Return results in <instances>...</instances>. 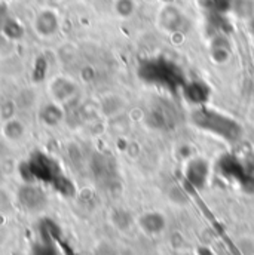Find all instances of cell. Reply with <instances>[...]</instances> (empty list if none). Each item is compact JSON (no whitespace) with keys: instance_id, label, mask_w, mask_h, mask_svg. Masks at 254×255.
Listing matches in <instances>:
<instances>
[{"instance_id":"cell-1","label":"cell","mask_w":254,"mask_h":255,"mask_svg":"<svg viewBox=\"0 0 254 255\" xmlns=\"http://www.w3.org/2000/svg\"><path fill=\"white\" fill-rule=\"evenodd\" d=\"M140 77L150 85L161 86L168 91H179L186 83L182 68L170 60L155 58L140 65Z\"/></svg>"},{"instance_id":"cell-2","label":"cell","mask_w":254,"mask_h":255,"mask_svg":"<svg viewBox=\"0 0 254 255\" xmlns=\"http://www.w3.org/2000/svg\"><path fill=\"white\" fill-rule=\"evenodd\" d=\"M192 122L199 129L207 130L216 136H220L222 139L229 142L240 139L243 135V128L237 121L220 112L211 110L205 106L198 107V110L193 112Z\"/></svg>"},{"instance_id":"cell-3","label":"cell","mask_w":254,"mask_h":255,"mask_svg":"<svg viewBox=\"0 0 254 255\" xmlns=\"http://www.w3.org/2000/svg\"><path fill=\"white\" fill-rule=\"evenodd\" d=\"M33 28L37 33V36L43 39H51L60 30V18L54 10L45 9L36 15L33 21Z\"/></svg>"},{"instance_id":"cell-4","label":"cell","mask_w":254,"mask_h":255,"mask_svg":"<svg viewBox=\"0 0 254 255\" xmlns=\"http://www.w3.org/2000/svg\"><path fill=\"white\" fill-rule=\"evenodd\" d=\"M48 91H49V95H51L52 101H55V103L64 106L68 100H71V97L76 95L77 86L68 77H65V76H57V77H54L49 82Z\"/></svg>"},{"instance_id":"cell-5","label":"cell","mask_w":254,"mask_h":255,"mask_svg":"<svg viewBox=\"0 0 254 255\" xmlns=\"http://www.w3.org/2000/svg\"><path fill=\"white\" fill-rule=\"evenodd\" d=\"M219 168H220V172L228 178L237 180L244 186L250 183V175L246 172L243 162L237 159L235 156H223L219 162Z\"/></svg>"},{"instance_id":"cell-6","label":"cell","mask_w":254,"mask_h":255,"mask_svg":"<svg viewBox=\"0 0 254 255\" xmlns=\"http://www.w3.org/2000/svg\"><path fill=\"white\" fill-rule=\"evenodd\" d=\"M208 175H210L208 162H205L204 159H193L189 162L186 168V178L192 187L202 190L208 181Z\"/></svg>"},{"instance_id":"cell-7","label":"cell","mask_w":254,"mask_h":255,"mask_svg":"<svg viewBox=\"0 0 254 255\" xmlns=\"http://www.w3.org/2000/svg\"><path fill=\"white\" fill-rule=\"evenodd\" d=\"M183 95L186 97V100L198 106L202 107L207 104L208 98H210V88L207 83H204L202 80H192V82H186L182 88Z\"/></svg>"},{"instance_id":"cell-8","label":"cell","mask_w":254,"mask_h":255,"mask_svg":"<svg viewBox=\"0 0 254 255\" xmlns=\"http://www.w3.org/2000/svg\"><path fill=\"white\" fill-rule=\"evenodd\" d=\"M39 121L46 128H55L64 121V109L61 104L51 101L39 109Z\"/></svg>"},{"instance_id":"cell-9","label":"cell","mask_w":254,"mask_h":255,"mask_svg":"<svg viewBox=\"0 0 254 255\" xmlns=\"http://www.w3.org/2000/svg\"><path fill=\"white\" fill-rule=\"evenodd\" d=\"M19 200L27 209H31V211H39L46 203V197L43 196V193L33 186H25L21 189Z\"/></svg>"},{"instance_id":"cell-10","label":"cell","mask_w":254,"mask_h":255,"mask_svg":"<svg viewBox=\"0 0 254 255\" xmlns=\"http://www.w3.org/2000/svg\"><path fill=\"white\" fill-rule=\"evenodd\" d=\"M25 132H27L25 125H24L19 119H16V118H12V119H9V121H4L3 128H1L3 136H4L7 141H10V142H18V141H21V139L25 136Z\"/></svg>"},{"instance_id":"cell-11","label":"cell","mask_w":254,"mask_h":255,"mask_svg":"<svg viewBox=\"0 0 254 255\" xmlns=\"http://www.w3.org/2000/svg\"><path fill=\"white\" fill-rule=\"evenodd\" d=\"M140 226L143 227L144 232H147L150 235H156L165 229V218H164V215H161L158 212H149L141 217Z\"/></svg>"},{"instance_id":"cell-12","label":"cell","mask_w":254,"mask_h":255,"mask_svg":"<svg viewBox=\"0 0 254 255\" xmlns=\"http://www.w3.org/2000/svg\"><path fill=\"white\" fill-rule=\"evenodd\" d=\"M250 31H252V34H253L254 37V18L252 19V22H250Z\"/></svg>"}]
</instances>
